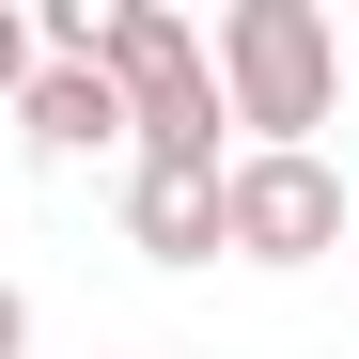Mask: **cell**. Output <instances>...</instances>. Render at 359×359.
Masks as SVG:
<instances>
[{
  "label": "cell",
  "mask_w": 359,
  "mask_h": 359,
  "mask_svg": "<svg viewBox=\"0 0 359 359\" xmlns=\"http://www.w3.org/2000/svg\"><path fill=\"white\" fill-rule=\"evenodd\" d=\"M94 79L126 94V141L156 172H219V79H203V32L172 0H109L94 16Z\"/></svg>",
  "instance_id": "7a4b0ae2"
},
{
  "label": "cell",
  "mask_w": 359,
  "mask_h": 359,
  "mask_svg": "<svg viewBox=\"0 0 359 359\" xmlns=\"http://www.w3.org/2000/svg\"><path fill=\"white\" fill-rule=\"evenodd\" d=\"M0 94H32V16L0 0Z\"/></svg>",
  "instance_id": "8992f818"
},
{
  "label": "cell",
  "mask_w": 359,
  "mask_h": 359,
  "mask_svg": "<svg viewBox=\"0 0 359 359\" xmlns=\"http://www.w3.org/2000/svg\"><path fill=\"white\" fill-rule=\"evenodd\" d=\"M344 172L328 156H219V250L234 266H313V250H344Z\"/></svg>",
  "instance_id": "3957f363"
},
{
  "label": "cell",
  "mask_w": 359,
  "mask_h": 359,
  "mask_svg": "<svg viewBox=\"0 0 359 359\" xmlns=\"http://www.w3.org/2000/svg\"><path fill=\"white\" fill-rule=\"evenodd\" d=\"M203 79H219V126H250V156H313L328 94H344V32L313 0H234L203 32Z\"/></svg>",
  "instance_id": "6da1fadb"
},
{
  "label": "cell",
  "mask_w": 359,
  "mask_h": 359,
  "mask_svg": "<svg viewBox=\"0 0 359 359\" xmlns=\"http://www.w3.org/2000/svg\"><path fill=\"white\" fill-rule=\"evenodd\" d=\"M16 126H32V156H94V141H126V94H109L94 63H32Z\"/></svg>",
  "instance_id": "5b68a950"
},
{
  "label": "cell",
  "mask_w": 359,
  "mask_h": 359,
  "mask_svg": "<svg viewBox=\"0 0 359 359\" xmlns=\"http://www.w3.org/2000/svg\"><path fill=\"white\" fill-rule=\"evenodd\" d=\"M126 250H141V266H203V250H219V172H156V156H141V172H126Z\"/></svg>",
  "instance_id": "277c9868"
},
{
  "label": "cell",
  "mask_w": 359,
  "mask_h": 359,
  "mask_svg": "<svg viewBox=\"0 0 359 359\" xmlns=\"http://www.w3.org/2000/svg\"><path fill=\"white\" fill-rule=\"evenodd\" d=\"M0 359H32V297L16 281H0Z\"/></svg>",
  "instance_id": "52a82bcc"
}]
</instances>
